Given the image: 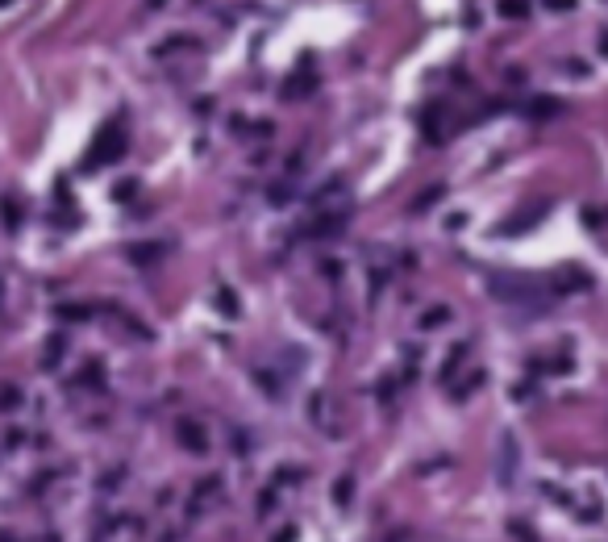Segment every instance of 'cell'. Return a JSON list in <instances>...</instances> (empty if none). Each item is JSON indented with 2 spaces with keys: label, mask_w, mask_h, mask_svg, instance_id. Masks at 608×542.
I'll return each instance as SVG.
<instances>
[{
  "label": "cell",
  "mask_w": 608,
  "mask_h": 542,
  "mask_svg": "<svg viewBox=\"0 0 608 542\" xmlns=\"http://www.w3.org/2000/svg\"><path fill=\"white\" fill-rule=\"evenodd\" d=\"M100 151L92 155L96 163H113L117 155H121V146H126V138H121V126H104V134H100V142H96Z\"/></svg>",
  "instance_id": "cell-1"
}]
</instances>
